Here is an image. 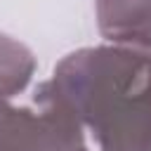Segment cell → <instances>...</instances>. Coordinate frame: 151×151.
<instances>
[{
    "mask_svg": "<svg viewBox=\"0 0 151 151\" xmlns=\"http://www.w3.org/2000/svg\"><path fill=\"white\" fill-rule=\"evenodd\" d=\"M99 151H151V50L85 47L50 80Z\"/></svg>",
    "mask_w": 151,
    "mask_h": 151,
    "instance_id": "cell-1",
    "label": "cell"
},
{
    "mask_svg": "<svg viewBox=\"0 0 151 151\" xmlns=\"http://www.w3.org/2000/svg\"><path fill=\"white\" fill-rule=\"evenodd\" d=\"M38 106V146L35 151H87L83 125L73 111L54 94L50 80L35 90Z\"/></svg>",
    "mask_w": 151,
    "mask_h": 151,
    "instance_id": "cell-2",
    "label": "cell"
},
{
    "mask_svg": "<svg viewBox=\"0 0 151 151\" xmlns=\"http://www.w3.org/2000/svg\"><path fill=\"white\" fill-rule=\"evenodd\" d=\"M97 24L113 42L151 47V0H97Z\"/></svg>",
    "mask_w": 151,
    "mask_h": 151,
    "instance_id": "cell-3",
    "label": "cell"
},
{
    "mask_svg": "<svg viewBox=\"0 0 151 151\" xmlns=\"http://www.w3.org/2000/svg\"><path fill=\"white\" fill-rule=\"evenodd\" d=\"M35 71V59L31 50L9 35L0 33V99L19 94Z\"/></svg>",
    "mask_w": 151,
    "mask_h": 151,
    "instance_id": "cell-4",
    "label": "cell"
},
{
    "mask_svg": "<svg viewBox=\"0 0 151 151\" xmlns=\"http://www.w3.org/2000/svg\"><path fill=\"white\" fill-rule=\"evenodd\" d=\"M38 111L9 106L0 99V151H35Z\"/></svg>",
    "mask_w": 151,
    "mask_h": 151,
    "instance_id": "cell-5",
    "label": "cell"
}]
</instances>
